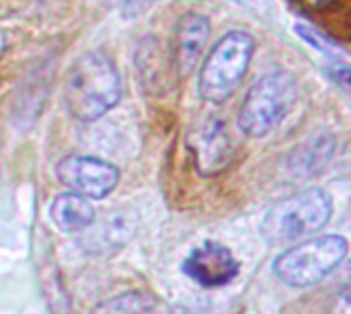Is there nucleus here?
<instances>
[{"label": "nucleus", "instance_id": "obj_1", "mask_svg": "<svg viewBox=\"0 0 351 314\" xmlns=\"http://www.w3.org/2000/svg\"><path fill=\"white\" fill-rule=\"evenodd\" d=\"M121 95V76L107 53L86 51L70 66L64 101L78 121H97L119 103Z\"/></svg>", "mask_w": 351, "mask_h": 314}, {"label": "nucleus", "instance_id": "obj_2", "mask_svg": "<svg viewBox=\"0 0 351 314\" xmlns=\"http://www.w3.org/2000/svg\"><path fill=\"white\" fill-rule=\"evenodd\" d=\"M333 216V197L321 187L302 189L274 204L261 220V237L284 245L321 232Z\"/></svg>", "mask_w": 351, "mask_h": 314}, {"label": "nucleus", "instance_id": "obj_3", "mask_svg": "<svg viewBox=\"0 0 351 314\" xmlns=\"http://www.w3.org/2000/svg\"><path fill=\"white\" fill-rule=\"evenodd\" d=\"M255 39L247 31H228L208 53L199 70V97L206 103H226L247 76Z\"/></svg>", "mask_w": 351, "mask_h": 314}, {"label": "nucleus", "instance_id": "obj_4", "mask_svg": "<svg viewBox=\"0 0 351 314\" xmlns=\"http://www.w3.org/2000/svg\"><path fill=\"white\" fill-rule=\"evenodd\" d=\"M298 97L296 78L286 70H276L261 76L247 93L241 111L239 128L249 138L271 134L290 113Z\"/></svg>", "mask_w": 351, "mask_h": 314}, {"label": "nucleus", "instance_id": "obj_5", "mask_svg": "<svg viewBox=\"0 0 351 314\" xmlns=\"http://www.w3.org/2000/svg\"><path fill=\"white\" fill-rule=\"evenodd\" d=\"M348 257V241L325 234L304 241L274 261L276 278L290 288H311L329 278Z\"/></svg>", "mask_w": 351, "mask_h": 314}, {"label": "nucleus", "instance_id": "obj_6", "mask_svg": "<svg viewBox=\"0 0 351 314\" xmlns=\"http://www.w3.org/2000/svg\"><path fill=\"white\" fill-rule=\"evenodd\" d=\"M56 175L62 185L86 200H103L119 183L117 167L97 156H66L58 162Z\"/></svg>", "mask_w": 351, "mask_h": 314}, {"label": "nucleus", "instance_id": "obj_7", "mask_svg": "<svg viewBox=\"0 0 351 314\" xmlns=\"http://www.w3.org/2000/svg\"><path fill=\"white\" fill-rule=\"evenodd\" d=\"M187 148L193 156L195 169L204 177H214L226 171L234 160V142L220 117H208L191 128Z\"/></svg>", "mask_w": 351, "mask_h": 314}, {"label": "nucleus", "instance_id": "obj_8", "mask_svg": "<svg viewBox=\"0 0 351 314\" xmlns=\"http://www.w3.org/2000/svg\"><path fill=\"white\" fill-rule=\"evenodd\" d=\"M181 267L187 278L208 290L230 284L241 271V263L232 251L216 241H206L204 245L191 249Z\"/></svg>", "mask_w": 351, "mask_h": 314}, {"label": "nucleus", "instance_id": "obj_9", "mask_svg": "<svg viewBox=\"0 0 351 314\" xmlns=\"http://www.w3.org/2000/svg\"><path fill=\"white\" fill-rule=\"evenodd\" d=\"M210 33V21L199 12H187L177 21L171 37V64L181 78L197 68Z\"/></svg>", "mask_w": 351, "mask_h": 314}, {"label": "nucleus", "instance_id": "obj_10", "mask_svg": "<svg viewBox=\"0 0 351 314\" xmlns=\"http://www.w3.org/2000/svg\"><path fill=\"white\" fill-rule=\"evenodd\" d=\"M337 150V138L329 130H319L306 140H302L298 146H294L284 162L286 179L292 183H304L313 177H317L333 158Z\"/></svg>", "mask_w": 351, "mask_h": 314}, {"label": "nucleus", "instance_id": "obj_11", "mask_svg": "<svg viewBox=\"0 0 351 314\" xmlns=\"http://www.w3.org/2000/svg\"><path fill=\"white\" fill-rule=\"evenodd\" d=\"M49 214H51L53 224L64 232H80L95 222L93 204L74 191L60 193L53 200Z\"/></svg>", "mask_w": 351, "mask_h": 314}, {"label": "nucleus", "instance_id": "obj_12", "mask_svg": "<svg viewBox=\"0 0 351 314\" xmlns=\"http://www.w3.org/2000/svg\"><path fill=\"white\" fill-rule=\"evenodd\" d=\"M156 306V296L150 292H128L99 304L93 314H146Z\"/></svg>", "mask_w": 351, "mask_h": 314}, {"label": "nucleus", "instance_id": "obj_13", "mask_svg": "<svg viewBox=\"0 0 351 314\" xmlns=\"http://www.w3.org/2000/svg\"><path fill=\"white\" fill-rule=\"evenodd\" d=\"M294 31L306 41V43H311L315 49H319V51H323V53H327V56H333V53H341V56H346V49L335 41V39H331V37H327V35H323V33H319L317 29H313V27H306V25H294Z\"/></svg>", "mask_w": 351, "mask_h": 314}, {"label": "nucleus", "instance_id": "obj_14", "mask_svg": "<svg viewBox=\"0 0 351 314\" xmlns=\"http://www.w3.org/2000/svg\"><path fill=\"white\" fill-rule=\"evenodd\" d=\"M327 314H351L350 288H348V284H343V286L335 292V296L331 298L329 313Z\"/></svg>", "mask_w": 351, "mask_h": 314}, {"label": "nucleus", "instance_id": "obj_15", "mask_svg": "<svg viewBox=\"0 0 351 314\" xmlns=\"http://www.w3.org/2000/svg\"><path fill=\"white\" fill-rule=\"evenodd\" d=\"M115 6H119V10H123L125 14H136V12H142L146 10L152 2L156 0H113Z\"/></svg>", "mask_w": 351, "mask_h": 314}, {"label": "nucleus", "instance_id": "obj_16", "mask_svg": "<svg viewBox=\"0 0 351 314\" xmlns=\"http://www.w3.org/2000/svg\"><path fill=\"white\" fill-rule=\"evenodd\" d=\"M300 2H304L306 6H311V8H325V6H333V4H337L339 0H300Z\"/></svg>", "mask_w": 351, "mask_h": 314}, {"label": "nucleus", "instance_id": "obj_17", "mask_svg": "<svg viewBox=\"0 0 351 314\" xmlns=\"http://www.w3.org/2000/svg\"><path fill=\"white\" fill-rule=\"evenodd\" d=\"M4 49H6V35H4V31L0 29V56L4 53Z\"/></svg>", "mask_w": 351, "mask_h": 314}]
</instances>
